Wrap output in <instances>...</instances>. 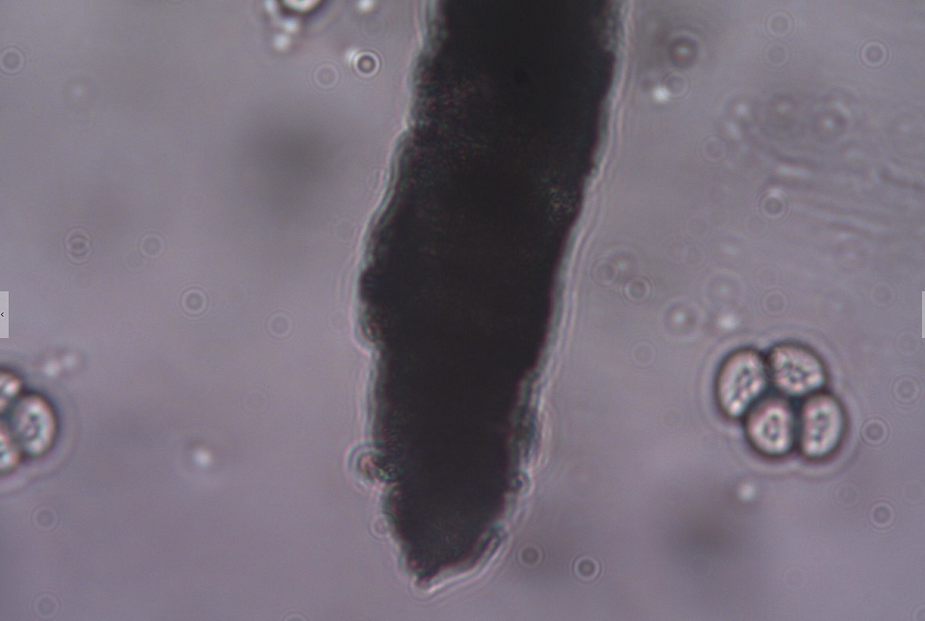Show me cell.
I'll return each mask as SVG.
<instances>
[{
  "instance_id": "1",
  "label": "cell",
  "mask_w": 925,
  "mask_h": 621,
  "mask_svg": "<svg viewBox=\"0 0 925 621\" xmlns=\"http://www.w3.org/2000/svg\"><path fill=\"white\" fill-rule=\"evenodd\" d=\"M769 384L765 356L752 348L736 350L724 360L716 377L718 406L730 418L744 417L765 396Z\"/></svg>"
},
{
  "instance_id": "2",
  "label": "cell",
  "mask_w": 925,
  "mask_h": 621,
  "mask_svg": "<svg viewBox=\"0 0 925 621\" xmlns=\"http://www.w3.org/2000/svg\"><path fill=\"white\" fill-rule=\"evenodd\" d=\"M797 419V447L808 460L830 457L846 435V410L838 397L825 390L804 398Z\"/></svg>"
},
{
  "instance_id": "5",
  "label": "cell",
  "mask_w": 925,
  "mask_h": 621,
  "mask_svg": "<svg viewBox=\"0 0 925 621\" xmlns=\"http://www.w3.org/2000/svg\"><path fill=\"white\" fill-rule=\"evenodd\" d=\"M24 408L26 414L19 408L18 414L12 417L16 420L13 427H16L14 435H18L19 440H24L23 445L30 454H40L45 451L53 438L54 419L44 401L35 399L34 408L31 407V398H27Z\"/></svg>"
},
{
  "instance_id": "3",
  "label": "cell",
  "mask_w": 925,
  "mask_h": 621,
  "mask_svg": "<svg viewBox=\"0 0 925 621\" xmlns=\"http://www.w3.org/2000/svg\"><path fill=\"white\" fill-rule=\"evenodd\" d=\"M745 434L752 448L767 458H782L797 447V410L782 395L762 397L744 415Z\"/></svg>"
},
{
  "instance_id": "4",
  "label": "cell",
  "mask_w": 925,
  "mask_h": 621,
  "mask_svg": "<svg viewBox=\"0 0 925 621\" xmlns=\"http://www.w3.org/2000/svg\"><path fill=\"white\" fill-rule=\"evenodd\" d=\"M765 358L770 383L786 398H806L823 390L828 382L823 359L802 343H778Z\"/></svg>"
}]
</instances>
